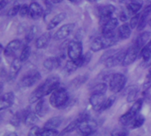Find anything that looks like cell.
Instances as JSON below:
<instances>
[{
  "label": "cell",
  "instance_id": "obj_24",
  "mask_svg": "<svg viewBox=\"0 0 151 136\" xmlns=\"http://www.w3.org/2000/svg\"><path fill=\"white\" fill-rule=\"evenodd\" d=\"M43 66L48 71H52L60 66V60L57 57H50L44 60Z\"/></svg>",
  "mask_w": 151,
  "mask_h": 136
},
{
  "label": "cell",
  "instance_id": "obj_15",
  "mask_svg": "<svg viewBox=\"0 0 151 136\" xmlns=\"http://www.w3.org/2000/svg\"><path fill=\"white\" fill-rule=\"evenodd\" d=\"M21 44H22V42L19 39H14V40L11 41L4 49V56L10 57V56H12L13 54H15L21 47Z\"/></svg>",
  "mask_w": 151,
  "mask_h": 136
},
{
  "label": "cell",
  "instance_id": "obj_34",
  "mask_svg": "<svg viewBox=\"0 0 151 136\" xmlns=\"http://www.w3.org/2000/svg\"><path fill=\"white\" fill-rule=\"evenodd\" d=\"M107 91V85L105 83H98L91 89V94H105Z\"/></svg>",
  "mask_w": 151,
  "mask_h": 136
},
{
  "label": "cell",
  "instance_id": "obj_30",
  "mask_svg": "<svg viewBox=\"0 0 151 136\" xmlns=\"http://www.w3.org/2000/svg\"><path fill=\"white\" fill-rule=\"evenodd\" d=\"M139 92V89L137 86H129L127 90H126V94H127V102H134L137 94Z\"/></svg>",
  "mask_w": 151,
  "mask_h": 136
},
{
  "label": "cell",
  "instance_id": "obj_32",
  "mask_svg": "<svg viewBox=\"0 0 151 136\" xmlns=\"http://www.w3.org/2000/svg\"><path fill=\"white\" fill-rule=\"evenodd\" d=\"M80 121H81V118L79 117L78 119H76L75 120H73V122H71L64 130H63V132L61 133V135H66V134H69V133H71V132H73V131H74V130H76L77 129V127H78V126H79V123H80Z\"/></svg>",
  "mask_w": 151,
  "mask_h": 136
},
{
  "label": "cell",
  "instance_id": "obj_31",
  "mask_svg": "<svg viewBox=\"0 0 151 136\" xmlns=\"http://www.w3.org/2000/svg\"><path fill=\"white\" fill-rule=\"evenodd\" d=\"M88 80V76H85V75H80L78 77H76L75 79H73L71 83H70V86L73 89H78L80 88L82 84H84Z\"/></svg>",
  "mask_w": 151,
  "mask_h": 136
},
{
  "label": "cell",
  "instance_id": "obj_20",
  "mask_svg": "<svg viewBox=\"0 0 151 136\" xmlns=\"http://www.w3.org/2000/svg\"><path fill=\"white\" fill-rule=\"evenodd\" d=\"M142 6H143V0H131L127 5V10L129 14L134 16L141 11Z\"/></svg>",
  "mask_w": 151,
  "mask_h": 136
},
{
  "label": "cell",
  "instance_id": "obj_41",
  "mask_svg": "<svg viewBox=\"0 0 151 136\" xmlns=\"http://www.w3.org/2000/svg\"><path fill=\"white\" fill-rule=\"evenodd\" d=\"M115 100H116V97H115L114 96H111L106 98V100H105V102H104V106H103V108H102V112L110 109V108L113 105V104L115 103Z\"/></svg>",
  "mask_w": 151,
  "mask_h": 136
},
{
  "label": "cell",
  "instance_id": "obj_12",
  "mask_svg": "<svg viewBox=\"0 0 151 136\" xmlns=\"http://www.w3.org/2000/svg\"><path fill=\"white\" fill-rule=\"evenodd\" d=\"M75 27V24L74 23H67L65 24L64 26H62L61 27H59L57 32L54 34L53 35V39L56 41H61V40H65V38H67L74 30Z\"/></svg>",
  "mask_w": 151,
  "mask_h": 136
},
{
  "label": "cell",
  "instance_id": "obj_18",
  "mask_svg": "<svg viewBox=\"0 0 151 136\" xmlns=\"http://www.w3.org/2000/svg\"><path fill=\"white\" fill-rule=\"evenodd\" d=\"M42 14H43V9L37 2H33L30 4L28 15L32 19H38L40 17L42 16Z\"/></svg>",
  "mask_w": 151,
  "mask_h": 136
},
{
  "label": "cell",
  "instance_id": "obj_40",
  "mask_svg": "<svg viewBox=\"0 0 151 136\" xmlns=\"http://www.w3.org/2000/svg\"><path fill=\"white\" fill-rule=\"evenodd\" d=\"M141 16H142V13L138 12L137 14L134 15L132 18H131V20H130V27L132 29H134L136 27H138V25H139V22H140V19H141Z\"/></svg>",
  "mask_w": 151,
  "mask_h": 136
},
{
  "label": "cell",
  "instance_id": "obj_13",
  "mask_svg": "<svg viewBox=\"0 0 151 136\" xmlns=\"http://www.w3.org/2000/svg\"><path fill=\"white\" fill-rule=\"evenodd\" d=\"M105 94H91L89 97V103L92 108L96 112H102V108L106 100Z\"/></svg>",
  "mask_w": 151,
  "mask_h": 136
},
{
  "label": "cell",
  "instance_id": "obj_54",
  "mask_svg": "<svg viewBox=\"0 0 151 136\" xmlns=\"http://www.w3.org/2000/svg\"><path fill=\"white\" fill-rule=\"evenodd\" d=\"M70 1H73H73H75V0H70Z\"/></svg>",
  "mask_w": 151,
  "mask_h": 136
},
{
  "label": "cell",
  "instance_id": "obj_25",
  "mask_svg": "<svg viewBox=\"0 0 151 136\" xmlns=\"http://www.w3.org/2000/svg\"><path fill=\"white\" fill-rule=\"evenodd\" d=\"M35 113L39 117H44L47 114V112H48V106H47L45 101L42 98L36 103L35 108Z\"/></svg>",
  "mask_w": 151,
  "mask_h": 136
},
{
  "label": "cell",
  "instance_id": "obj_43",
  "mask_svg": "<svg viewBox=\"0 0 151 136\" xmlns=\"http://www.w3.org/2000/svg\"><path fill=\"white\" fill-rule=\"evenodd\" d=\"M151 87V65L149 69V72L146 75V78H145V81H144V83H143V89H148L149 88Z\"/></svg>",
  "mask_w": 151,
  "mask_h": 136
},
{
  "label": "cell",
  "instance_id": "obj_36",
  "mask_svg": "<svg viewBox=\"0 0 151 136\" xmlns=\"http://www.w3.org/2000/svg\"><path fill=\"white\" fill-rule=\"evenodd\" d=\"M30 53H31V49H30V46L29 45H25L21 50V53H20V56H19V59L21 60V62H25L27 61L28 58H29V56H30Z\"/></svg>",
  "mask_w": 151,
  "mask_h": 136
},
{
  "label": "cell",
  "instance_id": "obj_21",
  "mask_svg": "<svg viewBox=\"0 0 151 136\" xmlns=\"http://www.w3.org/2000/svg\"><path fill=\"white\" fill-rule=\"evenodd\" d=\"M21 60L19 58H14L10 65V71H9V79L13 80L16 78L18 73H19L21 69Z\"/></svg>",
  "mask_w": 151,
  "mask_h": 136
},
{
  "label": "cell",
  "instance_id": "obj_19",
  "mask_svg": "<svg viewBox=\"0 0 151 136\" xmlns=\"http://www.w3.org/2000/svg\"><path fill=\"white\" fill-rule=\"evenodd\" d=\"M50 39H51V35L50 33H44L42 34V35H40L36 40H35V48L38 49V50H41V49H45L50 42Z\"/></svg>",
  "mask_w": 151,
  "mask_h": 136
},
{
  "label": "cell",
  "instance_id": "obj_44",
  "mask_svg": "<svg viewBox=\"0 0 151 136\" xmlns=\"http://www.w3.org/2000/svg\"><path fill=\"white\" fill-rule=\"evenodd\" d=\"M19 14L20 16H27L29 14V6L27 4H23L20 6V10H19Z\"/></svg>",
  "mask_w": 151,
  "mask_h": 136
},
{
  "label": "cell",
  "instance_id": "obj_52",
  "mask_svg": "<svg viewBox=\"0 0 151 136\" xmlns=\"http://www.w3.org/2000/svg\"><path fill=\"white\" fill-rule=\"evenodd\" d=\"M90 2H96V1H97V0H89Z\"/></svg>",
  "mask_w": 151,
  "mask_h": 136
},
{
  "label": "cell",
  "instance_id": "obj_50",
  "mask_svg": "<svg viewBox=\"0 0 151 136\" xmlns=\"http://www.w3.org/2000/svg\"><path fill=\"white\" fill-rule=\"evenodd\" d=\"M52 4H58V3H61L63 0H50Z\"/></svg>",
  "mask_w": 151,
  "mask_h": 136
},
{
  "label": "cell",
  "instance_id": "obj_37",
  "mask_svg": "<svg viewBox=\"0 0 151 136\" xmlns=\"http://www.w3.org/2000/svg\"><path fill=\"white\" fill-rule=\"evenodd\" d=\"M58 135L57 129H50L43 127L42 129H40L38 136H57Z\"/></svg>",
  "mask_w": 151,
  "mask_h": 136
},
{
  "label": "cell",
  "instance_id": "obj_55",
  "mask_svg": "<svg viewBox=\"0 0 151 136\" xmlns=\"http://www.w3.org/2000/svg\"><path fill=\"white\" fill-rule=\"evenodd\" d=\"M122 1H125V0H122Z\"/></svg>",
  "mask_w": 151,
  "mask_h": 136
},
{
  "label": "cell",
  "instance_id": "obj_2",
  "mask_svg": "<svg viewBox=\"0 0 151 136\" xmlns=\"http://www.w3.org/2000/svg\"><path fill=\"white\" fill-rule=\"evenodd\" d=\"M119 40L118 34L115 35L114 33L109 34V35H103V36L97 37L90 44V50L93 52H97L102 50L110 48L113 45H115L118 41Z\"/></svg>",
  "mask_w": 151,
  "mask_h": 136
},
{
  "label": "cell",
  "instance_id": "obj_7",
  "mask_svg": "<svg viewBox=\"0 0 151 136\" xmlns=\"http://www.w3.org/2000/svg\"><path fill=\"white\" fill-rule=\"evenodd\" d=\"M127 77L120 73H113L109 80V87L111 92L119 93L126 86Z\"/></svg>",
  "mask_w": 151,
  "mask_h": 136
},
{
  "label": "cell",
  "instance_id": "obj_26",
  "mask_svg": "<svg viewBox=\"0 0 151 136\" xmlns=\"http://www.w3.org/2000/svg\"><path fill=\"white\" fill-rule=\"evenodd\" d=\"M150 32H144V33H142L138 37L137 39L135 40L134 42V44L142 50V49L149 42V39H150Z\"/></svg>",
  "mask_w": 151,
  "mask_h": 136
},
{
  "label": "cell",
  "instance_id": "obj_6",
  "mask_svg": "<svg viewBox=\"0 0 151 136\" xmlns=\"http://www.w3.org/2000/svg\"><path fill=\"white\" fill-rule=\"evenodd\" d=\"M142 99H138L137 101H135L134 104L130 107V109L119 118V123L124 127H127L130 122L140 114V111L142 107Z\"/></svg>",
  "mask_w": 151,
  "mask_h": 136
},
{
  "label": "cell",
  "instance_id": "obj_42",
  "mask_svg": "<svg viewBox=\"0 0 151 136\" xmlns=\"http://www.w3.org/2000/svg\"><path fill=\"white\" fill-rule=\"evenodd\" d=\"M20 6L19 4H16V5H13L12 8L9 9V11L7 12V16L8 17H14L16 16L18 13H19V10H20Z\"/></svg>",
  "mask_w": 151,
  "mask_h": 136
},
{
  "label": "cell",
  "instance_id": "obj_51",
  "mask_svg": "<svg viewBox=\"0 0 151 136\" xmlns=\"http://www.w3.org/2000/svg\"><path fill=\"white\" fill-rule=\"evenodd\" d=\"M149 25H150V27H151V19H150V21H149Z\"/></svg>",
  "mask_w": 151,
  "mask_h": 136
},
{
  "label": "cell",
  "instance_id": "obj_39",
  "mask_svg": "<svg viewBox=\"0 0 151 136\" xmlns=\"http://www.w3.org/2000/svg\"><path fill=\"white\" fill-rule=\"evenodd\" d=\"M149 15H150V14H148V13H146V12H142L141 19H140V22H139V25H138V27H137L139 31L142 30V29L145 27V26H146V24H147V21H148V17H149Z\"/></svg>",
  "mask_w": 151,
  "mask_h": 136
},
{
  "label": "cell",
  "instance_id": "obj_11",
  "mask_svg": "<svg viewBox=\"0 0 151 136\" xmlns=\"http://www.w3.org/2000/svg\"><path fill=\"white\" fill-rule=\"evenodd\" d=\"M140 52H141V50L134 43L132 46H130L127 50L124 60L122 62V65L123 66H128V65H132L136 60Z\"/></svg>",
  "mask_w": 151,
  "mask_h": 136
},
{
  "label": "cell",
  "instance_id": "obj_14",
  "mask_svg": "<svg viewBox=\"0 0 151 136\" xmlns=\"http://www.w3.org/2000/svg\"><path fill=\"white\" fill-rule=\"evenodd\" d=\"M24 123L27 127H34L39 121V116L35 113V112L31 111H25L22 112L20 114Z\"/></svg>",
  "mask_w": 151,
  "mask_h": 136
},
{
  "label": "cell",
  "instance_id": "obj_56",
  "mask_svg": "<svg viewBox=\"0 0 151 136\" xmlns=\"http://www.w3.org/2000/svg\"><path fill=\"white\" fill-rule=\"evenodd\" d=\"M80 136H81V135H80Z\"/></svg>",
  "mask_w": 151,
  "mask_h": 136
},
{
  "label": "cell",
  "instance_id": "obj_53",
  "mask_svg": "<svg viewBox=\"0 0 151 136\" xmlns=\"http://www.w3.org/2000/svg\"><path fill=\"white\" fill-rule=\"evenodd\" d=\"M148 43H149V44H150V45H151V40L150 41V42H148Z\"/></svg>",
  "mask_w": 151,
  "mask_h": 136
},
{
  "label": "cell",
  "instance_id": "obj_8",
  "mask_svg": "<svg viewBox=\"0 0 151 136\" xmlns=\"http://www.w3.org/2000/svg\"><path fill=\"white\" fill-rule=\"evenodd\" d=\"M41 80V73L36 70H31L26 73L19 81V85L22 88H30Z\"/></svg>",
  "mask_w": 151,
  "mask_h": 136
},
{
  "label": "cell",
  "instance_id": "obj_29",
  "mask_svg": "<svg viewBox=\"0 0 151 136\" xmlns=\"http://www.w3.org/2000/svg\"><path fill=\"white\" fill-rule=\"evenodd\" d=\"M145 122V119L142 115L139 114L138 116H136L131 122L130 124L127 127L128 129H136V128H139L141 127H142V125L144 124Z\"/></svg>",
  "mask_w": 151,
  "mask_h": 136
},
{
  "label": "cell",
  "instance_id": "obj_1",
  "mask_svg": "<svg viewBox=\"0 0 151 136\" xmlns=\"http://www.w3.org/2000/svg\"><path fill=\"white\" fill-rule=\"evenodd\" d=\"M60 80L59 77L57 75H50L49 76L40 86H38L30 95L29 96V103L35 104L41 100L43 96L50 95L55 89L59 87Z\"/></svg>",
  "mask_w": 151,
  "mask_h": 136
},
{
  "label": "cell",
  "instance_id": "obj_47",
  "mask_svg": "<svg viewBox=\"0 0 151 136\" xmlns=\"http://www.w3.org/2000/svg\"><path fill=\"white\" fill-rule=\"evenodd\" d=\"M142 12H146V13H148V14H150L151 13V0H147V3H146V4H145V7H144V9H143V11Z\"/></svg>",
  "mask_w": 151,
  "mask_h": 136
},
{
  "label": "cell",
  "instance_id": "obj_48",
  "mask_svg": "<svg viewBox=\"0 0 151 136\" xmlns=\"http://www.w3.org/2000/svg\"><path fill=\"white\" fill-rule=\"evenodd\" d=\"M6 4H7V1H5V0H1V2H0V7H1V9H4V7L6 5Z\"/></svg>",
  "mask_w": 151,
  "mask_h": 136
},
{
  "label": "cell",
  "instance_id": "obj_4",
  "mask_svg": "<svg viewBox=\"0 0 151 136\" xmlns=\"http://www.w3.org/2000/svg\"><path fill=\"white\" fill-rule=\"evenodd\" d=\"M81 121L77 127V132L81 136H91L97 129V123L88 116H81Z\"/></svg>",
  "mask_w": 151,
  "mask_h": 136
},
{
  "label": "cell",
  "instance_id": "obj_49",
  "mask_svg": "<svg viewBox=\"0 0 151 136\" xmlns=\"http://www.w3.org/2000/svg\"><path fill=\"white\" fill-rule=\"evenodd\" d=\"M4 136H18V135H17V134H16V133H14V132H11V133H7V134H5Z\"/></svg>",
  "mask_w": 151,
  "mask_h": 136
},
{
  "label": "cell",
  "instance_id": "obj_27",
  "mask_svg": "<svg viewBox=\"0 0 151 136\" xmlns=\"http://www.w3.org/2000/svg\"><path fill=\"white\" fill-rule=\"evenodd\" d=\"M62 122H63V119L61 117H53L46 121L43 127L50 128V129H57L62 124Z\"/></svg>",
  "mask_w": 151,
  "mask_h": 136
},
{
  "label": "cell",
  "instance_id": "obj_45",
  "mask_svg": "<svg viewBox=\"0 0 151 136\" xmlns=\"http://www.w3.org/2000/svg\"><path fill=\"white\" fill-rule=\"evenodd\" d=\"M41 128H39L38 127L36 126H34L31 127V129L29 130L28 132V135L27 136H38V134H39V131H40Z\"/></svg>",
  "mask_w": 151,
  "mask_h": 136
},
{
  "label": "cell",
  "instance_id": "obj_5",
  "mask_svg": "<svg viewBox=\"0 0 151 136\" xmlns=\"http://www.w3.org/2000/svg\"><path fill=\"white\" fill-rule=\"evenodd\" d=\"M69 100V95L65 89L58 87L50 96V104L54 108H63Z\"/></svg>",
  "mask_w": 151,
  "mask_h": 136
},
{
  "label": "cell",
  "instance_id": "obj_46",
  "mask_svg": "<svg viewBox=\"0 0 151 136\" xmlns=\"http://www.w3.org/2000/svg\"><path fill=\"white\" fill-rule=\"evenodd\" d=\"M92 59V54H91V52H87L85 55H83V61H84V65H87L89 62H90V60Z\"/></svg>",
  "mask_w": 151,
  "mask_h": 136
},
{
  "label": "cell",
  "instance_id": "obj_3",
  "mask_svg": "<svg viewBox=\"0 0 151 136\" xmlns=\"http://www.w3.org/2000/svg\"><path fill=\"white\" fill-rule=\"evenodd\" d=\"M125 50H110L104 53L100 58L101 62L104 64V65L108 68L114 67L120 63L122 64L125 55H126Z\"/></svg>",
  "mask_w": 151,
  "mask_h": 136
},
{
  "label": "cell",
  "instance_id": "obj_23",
  "mask_svg": "<svg viewBox=\"0 0 151 136\" xmlns=\"http://www.w3.org/2000/svg\"><path fill=\"white\" fill-rule=\"evenodd\" d=\"M131 33H132V28L130 27V24L127 23H124L122 24L119 29H118V36L119 38V40H127L131 36Z\"/></svg>",
  "mask_w": 151,
  "mask_h": 136
},
{
  "label": "cell",
  "instance_id": "obj_38",
  "mask_svg": "<svg viewBox=\"0 0 151 136\" xmlns=\"http://www.w3.org/2000/svg\"><path fill=\"white\" fill-rule=\"evenodd\" d=\"M78 65H76V63L73 61V60H69L66 62L65 64V70L67 73H72L73 72H75L77 69H78Z\"/></svg>",
  "mask_w": 151,
  "mask_h": 136
},
{
  "label": "cell",
  "instance_id": "obj_35",
  "mask_svg": "<svg viewBox=\"0 0 151 136\" xmlns=\"http://www.w3.org/2000/svg\"><path fill=\"white\" fill-rule=\"evenodd\" d=\"M129 135V129L127 127H122V128H116L112 130L109 136H128Z\"/></svg>",
  "mask_w": 151,
  "mask_h": 136
},
{
  "label": "cell",
  "instance_id": "obj_22",
  "mask_svg": "<svg viewBox=\"0 0 151 136\" xmlns=\"http://www.w3.org/2000/svg\"><path fill=\"white\" fill-rule=\"evenodd\" d=\"M66 16L67 15L65 12H60V13H58L57 15H55L48 23V26L46 27L47 30L50 31V30L54 29L57 26H58L61 22H63L66 19Z\"/></svg>",
  "mask_w": 151,
  "mask_h": 136
},
{
  "label": "cell",
  "instance_id": "obj_9",
  "mask_svg": "<svg viewBox=\"0 0 151 136\" xmlns=\"http://www.w3.org/2000/svg\"><path fill=\"white\" fill-rule=\"evenodd\" d=\"M67 54L71 60H76L82 56V43L81 41H71L67 46Z\"/></svg>",
  "mask_w": 151,
  "mask_h": 136
},
{
  "label": "cell",
  "instance_id": "obj_28",
  "mask_svg": "<svg viewBox=\"0 0 151 136\" xmlns=\"http://www.w3.org/2000/svg\"><path fill=\"white\" fill-rule=\"evenodd\" d=\"M141 58H142L143 62L147 65H149V63L151 62V45L147 43L141 50L140 52Z\"/></svg>",
  "mask_w": 151,
  "mask_h": 136
},
{
  "label": "cell",
  "instance_id": "obj_10",
  "mask_svg": "<svg viewBox=\"0 0 151 136\" xmlns=\"http://www.w3.org/2000/svg\"><path fill=\"white\" fill-rule=\"evenodd\" d=\"M116 11V8L112 4H104L99 7L98 9V13H99V18H100V25L101 27L111 18H112V15L114 12Z\"/></svg>",
  "mask_w": 151,
  "mask_h": 136
},
{
  "label": "cell",
  "instance_id": "obj_16",
  "mask_svg": "<svg viewBox=\"0 0 151 136\" xmlns=\"http://www.w3.org/2000/svg\"><path fill=\"white\" fill-rule=\"evenodd\" d=\"M119 25V19L117 18H111L109 20H107L103 26H102V28H101V31H102V34L103 35H109V34H111L114 32V30L117 28Z\"/></svg>",
  "mask_w": 151,
  "mask_h": 136
},
{
  "label": "cell",
  "instance_id": "obj_17",
  "mask_svg": "<svg viewBox=\"0 0 151 136\" xmlns=\"http://www.w3.org/2000/svg\"><path fill=\"white\" fill-rule=\"evenodd\" d=\"M15 100V96L12 92H7L1 96V101H0V110L4 111L8 108H10Z\"/></svg>",
  "mask_w": 151,
  "mask_h": 136
},
{
  "label": "cell",
  "instance_id": "obj_33",
  "mask_svg": "<svg viewBox=\"0 0 151 136\" xmlns=\"http://www.w3.org/2000/svg\"><path fill=\"white\" fill-rule=\"evenodd\" d=\"M38 31H39V29H38L37 26H35V25H33V26H31L29 27V29H28V31H27V33L26 35V42H27V43L30 42L32 40L35 39V37L37 35Z\"/></svg>",
  "mask_w": 151,
  "mask_h": 136
}]
</instances>
